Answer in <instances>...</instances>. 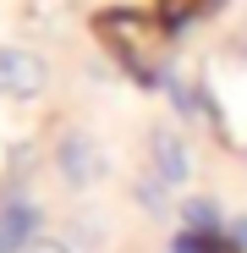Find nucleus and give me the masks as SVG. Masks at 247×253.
Returning <instances> with one entry per match:
<instances>
[{
    "mask_svg": "<svg viewBox=\"0 0 247 253\" xmlns=\"http://www.w3.org/2000/svg\"><path fill=\"white\" fill-rule=\"evenodd\" d=\"M94 39L105 44V55L127 72L138 88H159V77L171 72V28L154 11L110 6V11L94 17Z\"/></svg>",
    "mask_w": 247,
    "mask_h": 253,
    "instance_id": "1",
    "label": "nucleus"
},
{
    "mask_svg": "<svg viewBox=\"0 0 247 253\" xmlns=\"http://www.w3.org/2000/svg\"><path fill=\"white\" fill-rule=\"evenodd\" d=\"M55 171H61L66 187H99L105 171H110V160H105V149H99V138L88 126H66L55 138Z\"/></svg>",
    "mask_w": 247,
    "mask_h": 253,
    "instance_id": "2",
    "label": "nucleus"
},
{
    "mask_svg": "<svg viewBox=\"0 0 247 253\" xmlns=\"http://www.w3.org/2000/svg\"><path fill=\"white\" fill-rule=\"evenodd\" d=\"M50 88V61L38 50H22V44H0V99H38Z\"/></svg>",
    "mask_w": 247,
    "mask_h": 253,
    "instance_id": "3",
    "label": "nucleus"
},
{
    "mask_svg": "<svg viewBox=\"0 0 247 253\" xmlns=\"http://www.w3.org/2000/svg\"><path fill=\"white\" fill-rule=\"evenodd\" d=\"M148 171H154L165 187H181V182L192 176V149H187V138L176 132L171 121H154V126H148Z\"/></svg>",
    "mask_w": 247,
    "mask_h": 253,
    "instance_id": "4",
    "label": "nucleus"
},
{
    "mask_svg": "<svg viewBox=\"0 0 247 253\" xmlns=\"http://www.w3.org/2000/svg\"><path fill=\"white\" fill-rule=\"evenodd\" d=\"M33 237H38V204L6 198L0 204V253H22Z\"/></svg>",
    "mask_w": 247,
    "mask_h": 253,
    "instance_id": "5",
    "label": "nucleus"
},
{
    "mask_svg": "<svg viewBox=\"0 0 247 253\" xmlns=\"http://www.w3.org/2000/svg\"><path fill=\"white\" fill-rule=\"evenodd\" d=\"M220 6H225V0H154V17L171 28V33H181V28H192L203 17H214Z\"/></svg>",
    "mask_w": 247,
    "mask_h": 253,
    "instance_id": "6",
    "label": "nucleus"
},
{
    "mask_svg": "<svg viewBox=\"0 0 247 253\" xmlns=\"http://www.w3.org/2000/svg\"><path fill=\"white\" fill-rule=\"evenodd\" d=\"M181 220H187V231H203V237H225V209H220V198H209V193H192L187 204H181Z\"/></svg>",
    "mask_w": 247,
    "mask_h": 253,
    "instance_id": "7",
    "label": "nucleus"
},
{
    "mask_svg": "<svg viewBox=\"0 0 247 253\" xmlns=\"http://www.w3.org/2000/svg\"><path fill=\"white\" fill-rule=\"evenodd\" d=\"M132 193H138V204L148 209L154 220H165V215H171V187H165V182H159L154 171H143V176L132 182Z\"/></svg>",
    "mask_w": 247,
    "mask_h": 253,
    "instance_id": "8",
    "label": "nucleus"
},
{
    "mask_svg": "<svg viewBox=\"0 0 247 253\" xmlns=\"http://www.w3.org/2000/svg\"><path fill=\"white\" fill-rule=\"evenodd\" d=\"M171 253H214V237H203V231H187V226H181V231L171 237Z\"/></svg>",
    "mask_w": 247,
    "mask_h": 253,
    "instance_id": "9",
    "label": "nucleus"
},
{
    "mask_svg": "<svg viewBox=\"0 0 247 253\" xmlns=\"http://www.w3.org/2000/svg\"><path fill=\"white\" fill-rule=\"evenodd\" d=\"M225 242L247 253V215H231V220H225Z\"/></svg>",
    "mask_w": 247,
    "mask_h": 253,
    "instance_id": "10",
    "label": "nucleus"
},
{
    "mask_svg": "<svg viewBox=\"0 0 247 253\" xmlns=\"http://www.w3.org/2000/svg\"><path fill=\"white\" fill-rule=\"evenodd\" d=\"M22 253H71V248H66L61 237H33V242H28Z\"/></svg>",
    "mask_w": 247,
    "mask_h": 253,
    "instance_id": "11",
    "label": "nucleus"
}]
</instances>
